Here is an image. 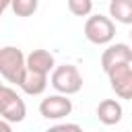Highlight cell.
<instances>
[{
	"instance_id": "6da1fadb",
	"label": "cell",
	"mask_w": 132,
	"mask_h": 132,
	"mask_svg": "<svg viewBox=\"0 0 132 132\" xmlns=\"http://www.w3.org/2000/svg\"><path fill=\"white\" fill-rule=\"evenodd\" d=\"M27 56L12 45H4L0 50V74L4 76L6 82H12L21 87L25 74H27Z\"/></svg>"
},
{
	"instance_id": "7a4b0ae2",
	"label": "cell",
	"mask_w": 132,
	"mask_h": 132,
	"mask_svg": "<svg viewBox=\"0 0 132 132\" xmlns=\"http://www.w3.org/2000/svg\"><path fill=\"white\" fill-rule=\"evenodd\" d=\"M25 116H27V105L21 99V95L8 85H2L0 87V118L10 124H19L25 120Z\"/></svg>"
},
{
	"instance_id": "3957f363",
	"label": "cell",
	"mask_w": 132,
	"mask_h": 132,
	"mask_svg": "<svg viewBox=\"0 0 132 132\" xmlns=\"http://www.w3.org/2000/svg\"><path fill=\"white\" fill-rule=\"evenodd\" d=\"M50 82L58 93H64V95H74V93H78L82 89V76H80L78 68L72 66V64L56 66L52 70Z\"/></svg>"
},
{
	"instance_id": "277c9868",
	"label": "cell",
	"mask_w": 132,
	"mask_h": 132,
	"mask_svg": "<svg viewBox=\"0 0 132 132\" xmlns=\"http://www.w3.org/2000/svg\"><path fill=\"white\" fill-rule=\"evenodd\" d=\"M85 37L95 43V45H105L111 43V39L116 37V25L109 16L103 14H91L85 23Z\"/></svg>"
},
{
	"instance_id": "5b68a950",
	"label": "cell",
	"mask_w": 132,
	"mask_h": 132,
	"mask_svg": "<svg viewBox=\"0 0 132 132\" xmlns=\"http://www.w3.org/2000/svg\"><path fill=\"white\" fill-rule=\"evenodd\" d=\"M130 64L132 62L118 64V66H113V68L107 70L111 91L120 99H132V66Z\"/></svg>"
},
{
	"instance_id": "8992f818",
	"label": "cell",
	"mask_w": 132,
	"mask_h": 132,
	"mask_svg": "<svg viewBox=\"0 0 132 132\" xmlns=\"http://www.w3.org/2000/svg\"><path fill=\"white\" fill-rule=\"evenodd\" d=\"M39 113L45 120H62L66 116L72 113V101L68 99V95L58 93V95H50L45 99H41L39 103Z\"/></svg>"
},
{
	"instance_id": "52a82bcc",
	"label": "cell",
	"mask_w": 132,
	"mask_h": 132,
	"mask_svg": "<svg viewBox=\"0 0 132 132\" xmlns=\"http://www.w3.org/2000/svg\"><path fill=\"white\" fill-rule=\"evenodd\" d=\"M126 62H132V47L128 43H111L101 54V66L105 72L118 64H126Z\"/></svg>"
},
{
	"instance_id": "ba28073f",
	"label": "cell",
	"mask_w": 132,
	"mask_h": 132,
	"mask_svg": "<svg viewBox=\"0 0 132 132\" xmlns=\"http://www.w3.org/2000/svg\"><path fill=\"white\" fill-rule=\"evenodd\" d=\"M122 116H124V109H122L120 101H116V99H103L97 105V118L105 126L120 124L122 122Z\"/></svg>"
},
{
	"instance_id": "9c48e42d",
	"label": "cell",
	"mask_w": 132,
	"mask_h": 132,
	"mask_svg": "<svg viewBox=\"0 0 132 132\" xmlns=\"http://www.w3.org/2000/svg\"><path fill=\"white\" fill-rule=\"evenodd\" d=\"M27 68H29V70H35V72L50 74V72L56 68L54 54H50L47 50H33V52L27 56Z\"/></svg>"
},
{
	"instance_id": "30bf717a",
	"label": "cell",
	"mask_w": 132,
	"mask_h": 132,
	"mask_svg": "<svg viewBox=\"0 0 132 132\" xmlns=\"http://www.w3.org/2000/svg\"><path fill=\"white\" fill-rule=\"evenodd\" d=\"M45 87H47V74H43V72H35V70H27V74H25V78H23V82H21V89H23V93H27V95H41L43 91H45Z\"/></svg>"
},
{
	"instance_id": "8fae6325",
	"label": "cell",
	"mask_w": 132,
	"mask_h": 132,
	"mask_svg": "<svg viewBox=\"0 0 132 132\" xmlns=\"http://www.w3.org/2000/svg\"><path fill=\"white\" fill-rule=\"evenodd\" d=\"M109 16L122 25H132V0H109Z\"/></svg>"
},
{
	"instance_id": "7c38bea8",
	"label": "cell",
	"mask_w": 132,
	"mask_h": 132,
	"mask_svg": "<svg viewBox=\"0 0 132 132\" xmlns=\"http://www.w3.org/2000/svg\"><path fill=\"white\" fill-rule=\"evenodd\" d=\"M39 6V0H12V12L16 16H31Z\"/></svg>"
},
{
	"instance_id": "4fadbf2b",
	"label": "cell",
	"mask_w": 132,
	"mask_h": 132,
	"mask_svg": "<svg viewBox=\"0 0 132 132\" xmlns=\"http://www.w3.org/2000/svg\"><path fill=\"white\" fill-rule=\"evenodd\" d=\"M68 10L74 16H89L93 10V0H68Z\"/></svg>"
},
{
	"instance_id": "5bb4252c",
	"label": "cell",
	"mask_w": 132,
	"mask_h": 132,
	"mask_svg": "<svg viewBox=\"0 0 132 132\" xmlns=\"http://www.w3.org/2000/svg\"><path fill=\"white\" fill-rule=\"evenodd\" d=\"M52 130H80V126L78 124H58Z\"/></svg>"
},
{
	"instance_id": "9a60e30c",
	"label": "cell",
	"mask_w": 132,
	"mask_h": 132,
	"mask_svg": "<svg viewBox=\"0 0 132 132\" xmlns=\"http://www.w3.org/2000/svg\"><path fill=\"white\" fill-rule=\"evenodd\" d=\"M10 6H12V0H0V10H2V12H4L6 8H10Z\"/></svg>"
},
{
	"instance_id": "2e32d148",
	"label": "cell",
	"mask_w": 132,
	"mask_h": 132,
	"mask_svg": "<svg viewBox=\"0 0 132 132\" xmlns=\"http://www.w3.org/2000/svg\"><path fill=\"white\" fill-rule=\"evenodd\" d=\"M130 37H132V31H130Z\"/></svg>"
}]
</instances>
